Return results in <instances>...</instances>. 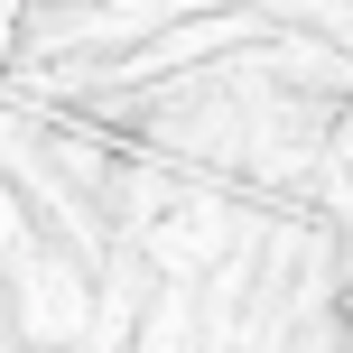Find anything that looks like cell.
Listing matches in <instances>:
<instances>
[{
  "label": "cell",
  "mask_w": 353,
  "mask_h": 353,
  "mask_svg": "<svg viewBox=\"0 0 353 353\" xmlns=\"http://www.w3.org/2000/svg\"><path fill=\"white\" fill-rule=\"evenodd\" d=\"M344 325H353V307H344Z\"/></svg>",
  "instance_id": "1"
}]
</instances>
